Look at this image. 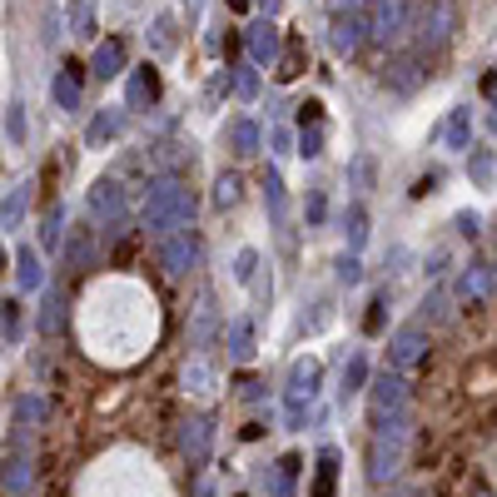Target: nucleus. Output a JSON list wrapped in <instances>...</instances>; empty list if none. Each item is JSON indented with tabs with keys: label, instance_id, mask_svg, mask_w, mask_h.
Masks as SVG:
<instances>
[{
	"label": "nucleus",
	"instance_id": "obj_11",
	"mask_svg": "<svg viewBox=\"0 0 497 497\" xmlns=\"http://www.w3.org/2000/svg\"><path fill=\"white\" fill-rule=\"evenodd\" d=\"M15 279H20V289H45V263H40V249H20L15 253Z\"/></svg>",
	"mask_w": 497,
	"mask_h": 497
},
{
	"label": "nucleus",
	"instance_id": "obj_28",
	"mask_svg": "<svg viewBox=\"0 0 497 497\" xmlns=\"http://www.w3.org/2000/svg\"><path fill=\"white\" fill-rule=\"evenodd\" d=\"M234 144H239V154H253V144H259V130H253V124H234Z\"/></svg>",
	"mask_w": 497,
	"mask_h": 497
},
{
	"label": "nucleus",
	"instance_id": "obj_17",
	"mask_svg": "<svg viewBox=\"0 0 497 497\" xmlns=\"http://www.w3.org/2000/svg\"><path fill=\"white\" fill-rule=\"evenodd\" d=\"M65 263L70 269H94V239H90V229H75L70 234V244H65Z\"/></svg>",
	"mask_w": 497,
	"mask_h": 497
},
{
	"label": "nucleus",
	"instance_id": "obj_29",
	"mask_svg": "<svg viewBox=\"0 0 497 497\" xmlns=\"http://www.w3.org/2000/svg\"><path fill=\"white\" fill-rule=\"evenodd\" d=\"M253 55H259V60H269V55H273V30H269V25L253 30Z\"/></svg>",
	"mask_w": 497,
	"mask_h": 497
},
{
	"label": "nucleus",
	"instance_id": "obj_5",
	"mask_svg": "<svg viewBox=\"0 0 497 497\" xmlns=\"http://www.w3.org/2000/svg\"><path fill=\"white\" fill-rule=\"evenodd\" d=\"M189 224V194L174 184V179H160L144 199V229L154 234H174V229Z\"/></svg>",
	"mask_w": 497,
	"mask_h": 497
},
{
	"label": "nucleus",
	"instance_id": "obj_12",
	"mask_svg": "<svg viewBox=\"0 0 497 497\" xmlns=\"http://www.w3.org/2000/svg\"><path fill=\"white\" fill-rule=\"evenodd\" d=\"M179 448H184L189 462H204L209 458V422L204 418H189L184 432H179Z\"/></svg>",
	"mask_w": 497,
	"mask_h": 497
},
{
	"label": "nucleus",
	"instance_id": "obj_30",
	"mask_svg": "<svg viewBox=\"0 0 497 497\" xmlns=\"http://www.w3.org/2000/svg\"><path fill=\"white\" fill-rule=\"evenodd\" d=\"M358 383H363V363L353 358V363L343 368V398H348V393H358Z\"/></svg>",
	"mask_w": 497,
	"mask_h": 497
},
{
	"label": "nucleus",
	"instance_id": "obj_13",
	"mask_svg": "<svg viewBox=\"0 0 497 497\" xmlns=\"http://www.w3.org/2000/svg\"><path fill=\"white\" fill-rule=\"evenodd\" d=\"M80 84H84V65L70 60V65L55 75V104H60V110H75V104H80Z\"/></svg>",
	"mask_w": 497,
	"mask_h": 497
},
{
	"label": "nucleus",
	"instance_id": "obj_8",
	"mask_svg": "<svg viewBox=\"0 0 497 497\" xmlns=\"http://www.w3.org/2000/svg\"><path fill=\"white\" fill-rule=\"evenodd\" d=\"M160 263H164L169 273H184L189 263H194V239H189V234H179V229H174V234H164Z\"/></svg>",
	"mask_w": 497,
	"mask_h": 497
},
{
	"label": "nucleus",
	"instance_id": "obj_36",
	"mask_svg": "<svg viewBox=\"0 0 497 497\" xmlns=\"http://www.w3.org/2000/svg\"><path fill=\"white\" fill-rule=\"evenodd\" d=\"M0 273H5V249H0Z\"/></svg>",
	"mask_w": 497,
	"mask_h": 497
},
{
	"label": "nucleus",
	"instance_id": "obj_1",
	"mask_svg": "<svg viewBox=\"0 0 497 497\" xmlns=\"http://www.w3.org/2000/svg\"><path fill=\"white\" fill-rule=\"evenodd\" d=\"M418 462L442 497H497V343H448L422 383Z\"/></svg>",
	"mask_w": 497,
	"mask_h": 497
},
{
	"label": "nucleus",
	"instance_id": "obj_6",
	"mask_svg": "<svg viewBox=\"0 0 497 497\" xmlns=\"http://www.w3.org/2000/svg\"><path fill=\"white\" fill-rule=\"evenodd\" d=\"M120 130H124V110L104 104V110L90 120V130H84V144H90V150H104L110 140H120Z\"/></svg>",
	"mask_w": 497,
	"mask_h": 497
},
{
	"label": "nucleus",
	"instance_id": "obj_15",
	"mask_svg": "<svg viewBox=\"0 0 497 497\" xmlns=\"http://www.w3.org/2000/svg\"><path fill=\"white\" fill-rule=\"evenodd\" d=\"M120 70H124V40H104V45L94 50V65H90V75L114 80Z\"/></svg>",
	"mask_w": 497,
	"mask_h": 497
},
{
	"label": "nucleus",
	"instance_id": "obj_35",
	"mask_svg": "<svg viewBox=\"0 0 497 497\" xmlns=\"http://www.w3.org/2000/svg\"><path fill=\"white\" fill-rule=\"evenodd\" d=\"M388 497H418V492H388Z\"/></svg>",
	"mask_w": 497,
	"mask_h": 497
},
{
	"label": "nucleus",
	"instance_id": "obj_23",
	"mask_svg": "<svg viewBox=\"0 0 497 497\" xmlns=\"http://www.w3.org/2000/svg\"><path fill=\"white\" fill-rule=\"evenodd\" d=\"M313 383H319V363L309 358V363L293 368V388H289V393H293V398H313Z\"/></svg>",
	"mask_w": 497,
	"mask_h": 497
},
{
	"label": "nucleus",
	"instance_id": "obj_32",
	"mask_svg": "<svg viewBox=\"0 0 497 497\" xmlns=\"http://www.w3.org/2000/svg\"><path fill=\"white\" fill-rule=\"evenodd\" d=\"M174 35H169V20H154V50H169Z\"/></svg>",
	"mask_w": 497,
	"mask_h": 497
},
{
	"label": "nucleus",
	"instance_id": "obj_34",
	"mask_svg": "<svg viewBox=\"0 0 497 497\" xmlns=\"http://www.w3.org/2000/svg\"><path fill=\"white\" fill-rule=\"evenodd\" d=\"M234 353H249V329H244V323L234 329Z\"/></svg>",
	"mask_w": 497,
	"mask_h": 497
},
{
	"label": "nucleus",
	"instance_id": "obj_24",
	"mask_svg": "<svg viewBox=\"0 0 497 497\" xmlns=\"http://www.w3.org/2000/svg\"><path fill=\"white\" fill-rule=\"evenodd\" d=\"M60 229H65V204H50V214H45V224H40V244H60Z\"/></svg>",
	"mask_w": 497,
	"mask_h": 497
},
{
	"label": "nucleus",
	"instance_id": "obj_14",
	"mask_svg": "<svg viewBox=\"0 0 497 497\" xmlns=\"http://www.w3.org/2000/svg\"><path fill=\"white\" fill-rule=\"evenodd\" d=\"M422 348H428V333H422V329H403L393 338V368H413L422 358Z\"/></svg>",
	"mask_w": 497,
	"mask_h": 497
},
{
	"label": "nucleus",
	"instance_id": "obj_10",
	"mask_svg": "<svg viewBox=\"0 0 497 497\" xmlns=\"http://www.w3.org/2000/svg\"><path fill=\"white\" fill-rule=\"evenodd\" d=\"M0 482H5V492H10V497H25V492H30L35 472H30V462H25V452H20V448L5 458V472H0Z\"/></svg>",
	"mask_w": 497,
	"mask_h": 497
},
{
	"label": "nucleus",
	"instance_id": "obj_22",
	"mask_svg": "<svg viewBox=\"0 0 497 497\" xmlns=\"http://www.w3.org/2000/svg\"><path fill=\"white\" fill-rule=\"evenodd\" d=\"M5 134H10V144H25V100L5 104Z\"/></svg>",
	"mask_w": 497,
	"mask_h": 497
},
{
	"label": "nucleus",
	"instance_id": "obj_3",
	"mask_svg": "<svg viewBox=\"0 0 497 497\" xmlns=\"http://www.w3.org/2000/svg\"><path fill=\"white\" fill-rule=\"evenodd\" d=\"M144 452H114V468L110 458H100L90 472L80 478L75 497H164V488L154 478H144Z\"/></svg>",
	"mask_w": 497,
	"mask_h": 497
},
{
	"label": "nucleus",
	"instance_id": "obj_7",
	"mask_svg": "<svg viewBox=\"0 0 497 497\" xmlns=\"http://www.w3.org/2000/svg\"><path fill=\"white\" fill-rule=\"evenodd\" d=\"M90 209H94V219H110V224H120V214H124V189L114 184V179H100V184L90 189Z\"/></svg>",
	"mask_w": 497,
	"mask_h": 497
},
{
	"label": "nucleus",
	"instance_id": "obj_18",
	"mask_svg": "<svg viewBox=\"0 0 497 497\" xmlns=\"http://www.w3.org/2000/svg\"><path fill=\"white\" fill-rule=\"evenodd\" d=\"M25 204H30V184H15V189L5 194V204H0V229H20Z\"/></svg>",
	"mask_w": 497,
	"mask_h": 497
},
{
	"label": "nucleus",
	"instance_id": "obj_16",
	"mask_svg": "<svg viewBox=\"0 0 497 497\" xmlns=\"http://www.w3.org/2000/svg\"><path fill=\"white\" fill-rule=\"evenodd\" d=\"M160 100V70L154 65H140L130 80V104H154Z\"/></svg>",
	"mask_w": 497,
	"mask_h": 497
},
{
	"label": "nucleus",
	"instance_id": "obj_26",
	"mask_svg": "<svg viewBox=\"0 0 497 497\" xmlns=\"http://www.w3.org/2000/svg\"><path fill=\"white\" fill-rule=\"evenodd\" d=\"M15 418H20V422H45V418H50V413H45V398H30V393H25V398L15 403Z\"/></svg>",
	"mask_w": 497,
	"mask_h": 497
},
{
	"label": "nucleus",
	"instance_id": "obj_20",
	"mask_svg": "<svg viewBox=\"0 0 497 497\" xmlns=\"http://www.w3.org/2000/svg\"><path fill=\"white\" fill-rule=\"evenodd\" d=\"M40 333H65V303H60V293H45V303H40Z\"/></svg>",
	"mask_w": 497,
	"mask_h": 497
},
{
	"label": "nucleus",
	"instance_id": "obj_25",
	"mask_svg": "<svg viewBox=\"0 0 497 497\" xmlns=\"http://www.w3.org/2000/svg\"><path fill=\"white\" fill-rule=\"evenodd\" d=\"M333 468H338V452L329 448V452L319 458V488H313V497H329V492H333Z\"/></svg>",
	"mask_w": 497,
	"mask_h": 497
},
{
	"label": "nucleus",
	"instance_id": "obj_33",
	"mask_svg": "<svg viewBox=\"0 0 497 497\" xmlns=\"http://www.w3.org/2000/svg\"><path fill=\"white\" fill-rule=\"evenodd\" d=\"M378 329H383V299L373 303V313H368V333H378Z\"/></svg>",
	"mask_w": 497,
	"mask_h": 497
},
{
	"label": "nucleus",
	"instance_id": "obj_19",
	"mask_svg": "<svg viewBox=\"0 0 497 497\" xmlns=\"http://www.w3.org/2000/svg\"><path fill=\"white\" fill-rule=\"evenodd\" d=\"M0 333H5L10 343H20V338H25V313H20V299H0Z\"/></svg>",
	"mask_w": 497,
	"mask_h": 497
},
{
	"label": "nucleus",
	"instance_id": "obj_2",
	"mask_svg": "<svg viewBox=\"0 0 497 497\" xmlns=\"http://www.w3.org/2000/svg\"><path fill=\"white\" fill-rule=\"evenodd\" d=\"M154 323H160V313H154V299L140 283L124 279L94 283L80 309V348L110 368H130L134 358L150 353Z\"/></svg>",
	"mask_w": 497,
	"mask_h": 497
},
{
	"label": "nucleus",
	"instance_id": "obj_21",
	"mask_svg": "<svg viewBox=\"0 0 497 497\" xmlns=\"http://www.w3.org/2000/svg\"><path fill=\"white\" fill-rule=\"evenodd\" d=\"M299 468H303V462L293 458V452L279 462V472H273V497H293V478H299Z\"/></svg>",
	"mask_w": 497,
	"mask_h": 497
},
{
	"label": "nucleus",
	"instance_id": "obj_9",
	"mask_svg": "<svg viewBox=\"0 0 497 497\" xmlns=\"http://www.w3.org/2000/svg\"><path fill=\"white\" fill-rule=\"evenodd\" d=\"M403 378H398V373H383V378H378V383H373V413L378 418H383V413H398V408H403Z\"/></svg>",
	"mask_w": 497,
	"mask_h": 497
},
{
	"label": "nucleus",
	"instance_id": "obj_4",
	"mask_svg": "<svg viewBox=\"0 0 497 497\" xmlns=\"http://www.w3.org/2000/svg\"><path fill=\"white\" fill-rule=\"evenodd\" d=\"M403 442H408V413H388V422L378 418V438H373V452H368V478L373 482H388L398 472V458H403Z\"/></svg>",
	"mask_w": 497,
	"mask_h": 497
},
{
	"label": "nucleus",
	"instance_id": "obj_27",
	"mask_svg": "<svg viewBox=\"0 0 497 497\" xmlns=\"http://www.w3.org/2000/svg\"><path fill=\"white\" fill-rule=\"evenodd\" d=\"M184 388H189V393H209V368H204V363H189Z\"/></svg>",
	"mask_w": 497,
	"mask_h": 497
},
{
	"label": "nucleus",
	"instance_id": "obj_31",
	"mask_svg": "<svg viewBox=\"0 0 497 497\" xmlns=\"http://www.w3.org/2000/svg\"><path fill=\"white\" fill-rule=\"evenodd\" d=\"M214 199H219V204H234V199H239V179L224 174V179H219V194Z\"/></svg>",
	"mask_w": 497,
	"mask_h": 497
}]
</instances>
